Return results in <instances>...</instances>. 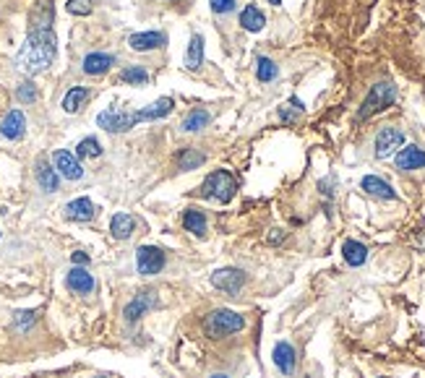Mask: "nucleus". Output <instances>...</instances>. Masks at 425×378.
Here are the masks:
<instances>
[{"mask_svg": "<svg viewBox=\"0 0 425 378\" xmlns=\"http://www.w3.org/2000/svg\"><path fill=\"white\" fill-rule=\"evenodd\" d=\"M342 256H345V261L350 267H363V264L368 261V248L363 243H358V240H345V245H342Z\"/></svg>", "mask_w": 425, "mask_h": 378, "instance_id": "412c9836", "label": "nucleus"}, {"mask_svg": "<svg viewBox=\"0 0 425 378\" xmlns=\"http://www.w3.org/2000/svg\"><path fill=\"white\" fill-rule=\"evenodd\" d=\"M212 285L217 289H222V292H227V295H237L240 289H243V285H246V271L243 269H217L212 274Z\"/></svg>", "mask_w": 425, "mask_h": 378, "instance_id": "0eeeda50", "label": "nucleus"}, {"mask_svg": "<svg viewBox=\"0 0 425 378\" xmlns=\"http://www.w3.org/2000/svg\"><path fill=\"white\" fill-rule=\"evenodd\" d=\"M134 227H136V222L131 214L118 212L110 219V233H112V237H118V240H128V237L134 235Z\"/></svg>", "mask_w": 425, "mask_h": 378, "instance_id": "4be33fe9", "label": "nucleus"}, {"mask_svg": "<svg viewBox=\"0 0 425 378\" xmlns=\"http://www.w3.org/2000/svg\"><path fill=\"white\" fill-rule=\"evenodd\" d=\"M201 193L212 201L230 204L237 193V180L233 178V172H227V170H217V172H212L209 178L204 180Z\"/></svg>", "mask_w": 425, "mask_h": 378, "instance_id": "7ed1b4c3", "label": "nucleus"}, {"mask_svg": "<svg viewBox=\"0 0 425 378\" xmlns=\"http://www.w3.org/2000/svg\"><path fill=\"white\" fill-rule=\"evenodd\" d=\"M271 357H274V366L280 368L284 376H292V370H295V347L290 342H277Z\"/></svg>", "mask_w": 425, "mask_h": 378, "instance_id": "6ab92c4d", "label": "nucleus"}, {"mask_svg": "<svg viewBox=\"0 0 425 378\" xmlns=\"http://www.w3.org/2000/svg\"><path fill=\"white\" fill-rule=\"evenodd\" d=\"M97 378H105V376H97Z\"/></svg>", "mask_w": 425, "mask_h": 378, "instance_id": "ea45409f", "label": "nucleus"}, {"mask_svg": "<svg viewBox=\"0 0 425 378\" xmlns=\"http://www.w3.org/2000/svg\"><path fill=\"white\" fill-rule=\"evenodd\" d=\"M214 13H230L235 11V0H209Z\"/></svg>", "mask_w": 425, "mask_h": 378, "instance_id": "c9c22d12", "label": "nucleus"}, {"mask_svg": "<svg viewBox=\"0 0 425 378\" xmlns=\"http://www.w3.org/2000/svg\"><path fill=\"white\" fill-rule=\"evenodd\" d=\"M204 162H206V156H204V152H199V149H186V152H180V156H178V165L183 172H190V170L201 167Z\"/></svg>", "mask_w": 425, "mask_h": 378, "instance_id": "cd10ccee", "label": "nucleus"}, {"mask_svg": "<svg viewBox=\"0 0 425 378\" xmlns=\"http://www.w3.org/2000/svg\"><path fill=\"white\" fill-rule=\"evenodd\" d=\"M24 131H26V118H24L21 110H11L3 118V123H0V134L6 136L8 141H19L24 136Z\"/></svg>", "mask_w": 425, "mask_h": 378, "instance_id": "2eb2a0df", "label": "nucleus"}, {"mask_svg": "<svg viewBox=\"0 0 425 378\" xmlns=\"http://www.w3.org/2000/svg\"><path fill=\"white\" fill-rule=\"evenodd\" d=\"M302 110H305V107H302V102L298 100V97H292L290 105H287V107H282V110H280V118H282L284 123H292L295 118H298V115H300Z\"/></svg>", "mask_w": 425, "mask_h": 378, "instance_id": "2f4dec72", "label": "nucleus"}, {"mask_svg": "<svg viewBox=\"0 0 425 378\" xmlns=\"http://www.w3.org/2000/svg\"><path fill=\"white\" fill-rule=\"evenodd\" d=\"M120 81L131 84V87H144L146 81H149V73L141 66H128L120 71Z\"/></svg>", "mask_w": 425, "mask_h": 378, "instance_id": "c85d7f7f", "label": "nucleus"}, {"mask_svg": "<svg viewBox=\"0 0 425 378\" xmlns=\"http://www.w3.org/2000/svg\"><path fill=\"white\" fill-rule=\"evenodd\" d=\"M209 120H212V115H209L206 110H201V107H196V110H190L188 115H186V120H183V131H186V134H196V131L206 128Z\"/></svg>", "mask_w": 425, "mask_h": 378, "instance_id": "bb28decb", "label": "nucleus"}, {"mask_svg": "<svg viewBox=\"0 0 425 378\" xmlns=\"http://www.w3.org/2000/svg\"><path fill=\"white\" fill-rule=\"evenodd\" d=\"M66 285H68V289H71V292H76V295H89L91 289L97 287L94 277H91L84 267L71 269V271H68V277H66Z\"/></svg>", "mask_w": 425, "mask_h": 378, "instance_id": "4468645a", "label": "nucleus"}, {"mask_svg": "<svg viewBox=\"0 0 425 378\" xmlns=\"http://www.w3.org/2000/svg\"><path fill=\"white\" fill-rule=\"evenodd\" d=\"M172 110H175L172 97H162V100L152 102V105H146V107H141V110H136L134 118H136V123H152V120H162V118H168Z\"/></svg>", "mask_w": 425, "mask_h": 378, "instance_id": "9b49d317", "label": "nucleus"}, {"mask_svg": "<svg viewBox=\"0 0 425 378\" xmlns=\"http://www.w3.org/2000/svg\"><path fill=\"white\" fill-rule=\"evenodd\" d=\"M168 42V34L165 32H138L128 37V45L136 53H149V50H157Z\"/></svg>", "mask_w": 425, "mask_h": 378, "instance_id": "ddd939ff", "label": "nucleus"}, {"mask_svg": "<svg viewBox=\"0 0 425 378\" xmlns=\"http://www.w3.org/2000/svg\"><path fill=\"white\" fill-rule=\"evenodd\" d=\"M53 165H55V170L66 180H81V178H84V167H81L79 156L71 154V152H66V149H57L55 154H53Z\"/></svg>", "mask_w": 425, "mask_h": 378, "instance_id": "1a4fd4ad", "label": "nucleus"}, {"mask_svg": "<svg viewBox=\"0 0 425 378\" xmlns=\"http://www.w3.org/2000/svg\"><path fill=\"white\" fill-rule=\"evenodd\" d=\"M154 305H157V292H154V289H144V292H138L134 300L125 305V311H123L125 321L136 323L146 311H149V308H154Z\"/></svg>", "mask_w": 425, "mask_h": 378, "instance_id": "9d476101", "label": "nucleus"}, {"mask_svg": "<svg viewBox=\"0 0 425 378\" xmlns=\"http://www.w3.org/2000/svg\"><path fill=\"white\" fill-rule=\"evenodd\" d=\"M97 125L105 128L107 134H128L131 128L136 125L134 112H123V110H115V107H107L97 115Z\"/></svg>", "mask_w": 425, "mask_h": 378, "instance_id": "423d86ee", "label": "nucleus"}, {"mask_svg": "<svg viewBox=\"0 0 425 378\" xmlns=\"http://www.w3.org/2000/svg\"><path fill=\"white\" fill-rule=\"evenodd\" d=\"M212 378H230V376H224V373H214Z\"/></svg>", "mask_w": 425, "mask_h": 378, "instance_id": "4c0bfd02", "label": "nucleus"}, {"mask_svg": "<svg viewBox=\"0 0 425 378\" xmlns=\"http://www.w3.org/2000/svg\"><path fill=\"white\" fill-rule=\"evenodd\" d=\"M404 144V134L399 128H383L376 136V156L379 159H389L392 154H397Z\"/></svg>", "mask_w": 425, "mask_h": 378, "instance_id": "6e6552de", "label": "nucleus"}, {"mask_svg": "<svg viewBox=\"0 0 425 378\" xmlns=\"http://www.w3.org/2000/svg\"><path fill=\"white\" fill-rule=\"evenodd\" d=\"M363 190L368 193V196H373V199H381V201H394L397 199V193H394V188L386 183V180H381L379 175H365L363 178Z\"/></svg>", "mask_w": 425, "mask_h": 378, "instance_id": "dca6fc26", "label": "nucleus"}, {"mask_svg": "<svg viewBox=\"0 0 425 378\" xmlns=\"http://www.w3.org/2000/svg\"><path fill=\"white\" fill-rule=\"evenodd\" d=\"M34 321H37V313H34V311H19V313H16V329H19V332H26Z\"/></svg>", "mask_w": 425, "mask_h": 378, "instance_id": "f704fd0d", "label": "nucleus"}, {"mask_svg": "<svg viewBox=\"0 0 425 378\" xmlns=\"http://www.w3.org/2000/svg\"><path fill=\"white\" fill-rule=\"evenodd\" d=\"M89 100V89L87 87H73V89H68V94L63 97V110L68 115H73V112H79L84 105Z\"/></svg>", "mask_w": 425, "mask_h": 378, "instance_id": "b1692460", "label": "nucleus"}, {"mask_svg": "<svg viewBox=\"0 0 425 378\" xmlns=\"http://www.w3.org/2000/svg\"><path fill=\"white\" fill-rule=\"evenodd\" d=\"M63 214H66L68 222H89V219H94V214H97V206L91 204V199L81 196L76 201H68Z\"/></svg>", "mask_w": 425, "mask_h": 378, "instance_id": "f8f14e48", "label": "nucleus"}, {"mask_svg": "<svg viewBox=\"0 0 425 378\" xmlns=\"http://www.w3.org/2000/svg\"><path fill=\"white\" fill-rule=\"evenodd\" d=\"M112 66H115V57L107 55V53H89V55L84 57V73L87 76H102Z\"/></svg>", "mask_w": 425, "mask_h": 378, "instance_id": "aec40b11", "label": "nucleus"}, {"mask_svg": "<svg viewBox=\"0 0 425 378\" xmlns=\"http://www.w3.org/2000/svg\"><path fill=\"white\" fill-rule=\"evenodd\" d=\"M280 76V68H277V63L274 60H269V57H258L256 60V78L258 81H274V78Z\"/></svg>", "mask_w": 425, "mask_h": 378, "instance_id": "c756f323", "label": "nucleus"}, {"mask_svg": "<svg viewBox=\"0 0 425 378\" xmlns=\"http://www.w3.org/2000/svg\"><path fill=\"white\" fill-rule=\"evenodd\" d=\"M264 24H266V16L258 11L256 6H246V8H243V13H240V26H243L246 32H261Z\"/></svg>", "mask_w": 425, "mask_h": 378, "instance_id": "393cba45", "label": "nucleus"}, {"mask_svg": "<svg viewBox=\"0 0 425 378\" xmlns=\"http://www.w3.org/2000/svg\"><path fill=\"white\" fill-rule=\"evenodd\" d=\"M94 11V0H68V13L73 16H89Z\"/></svg>", "mask_w": 425, "mask_h": 378, "instance_id": "473e14b6", "label": "nucleus"}, {"mask_svg": "<svg viewBox=\"0 0 425 378\" xmlns=\"http://www.w3.org/2000/svg\"><path fill=\"white\" fill-rule=\"evenodd\" d=\"M183 227L188 233L196 235V237H204L206 235V217H204V212H199V209H186V214H183Z\"/></svg>", "mask_w": 425, "mask_h": 378, "instance_id": "a878e982", "label": "nucleus"}, {"mask_svg": "<svg viewBox=\"0 0 425 378\" xmlns=\"http://www.w3.org/2000/svg\"><path fill=\"white\" fill-rule=\"evenodd\" d=\"M397 167L399 170H420L425 167V152L420 146H402L399 152H397Z\"/></svg>", "mask_w": 425, "mask_h": 378, "instance_id": "f3484780", "label": "nucleus"}, {"mask_svg": "<svg viewBox=\"0 0 425 378\" xmlns=\"http://www.w3.org/2000/svg\"><path fill=\"white\" fill-rule=\"evenodd\" d=\"M34 175H37V183H39V188L45 190V193H55L57 186H60L57 170L50 165V162H45V159H39V162H37V170H34Z\"/></svg>", "mask_w": 425, "mask_h": 378, "instance_id": "a211bd4d", "label": "nucleus"}, {"mask_svg": "<svg viewBox=\"0 0 425 378\" xmlns=\"http://www.w3.org/2000/svg\"><path fill=\"white\" fill-rule=\"evenodd\" d=\"M243 326H246V318L230 308H217L204 318V332L209 339H222L235 332H243Z\"/></svg>", "mask_w": 425, "mask_h": 378, "instance_id": "f03ea898", "label": "nucleus"}, {"mask_svg": "<svg viewBox=\"0 0 425 378\" xmlns=\"http://www.w3.org/2000/svg\"><path fill=\"white\" fill-rule=\"evenodd\" d=\"M136 269L144 277H154L165 269V251L157 245H141L136 251Z\"/></svg>", "mask_w": 425, "mask_h": 378, "instance_id": "39448f33", "label": "nucleus"}, {"mask_svg": "<svg viewBox=\"0 0 425 378\" xmlns=\"http://www.w3.org/2000/svg\"><path fill=\"white\" fill-rule=\"evenodd\" d=\"M100 154H102V144L94 138V136L79 141V146H76V156H79V159H97Z\"/></svg>", "mask_w": 425, "mask_h": 378, "instance_id": "7c9ffc66", "label": "nucleus"}, {"mask_svg": "<svg viewBox=\"0 0 425 378\" xmlns=\"http://www.w3.org/2000/svg\"><path fill=\"white\" fill-rule=\"evenodd\" d=\"M394 100H397V87H394L392 81H381V84H376V87L368 91V97L363 100L358 118L360 120H365V118L376 115V112H383L386 107H392Z\"/></svg>", "mask_w": 425, "mask_h": 378, "instance_id": "20e7f679", "label": "nucleus"}, {"mask_svg": "<svg viewBox=\"0 0 425 378\" xmlns=\"http://www.w3.org/2000/svg\"><path fill=\"white\" fill-rule=\"evenodd\" d=\"M204 63V37L193 34L188 42V53H186V68L188 71H199Z\"/></svg>", "mask_w": 425, "mask_h": 378, "instance_id": "5701e85b", "label": "nucleus"}, {"mask_svg": "<svg viewBox=\"0 0 425 378\" xmlns=\"http://www.w3.org/2000/svg\"><path fill=\"white\" fill-rule=\"evenodd\" d=\"M71 261H73V267H87V264H89V256H87L84 251H76V253H71Z\"/></svg>", "mask_w": 425, "mask_h": 378, "instance_id": "e433bc0d", "label": "nucleus"}, {"mask_svg": "<svg viewBox=\"0 0 425 378\" xmlns=\"http://www.w3.org/2000/svg\"><path fill=\"white\" fill-rule=\"evenodd\" d=\"M269 3H271V6H282V0H269Z\"/></svg>", "mask_w": 425, "mask_h": 378, "instance_id": "58836bf2", "label": "nucleus"}, {"mask_svg": "<svg viewBox=\"0 0 425 378\" xmlns=\"http://www.w3.org/2000/svg\"><path fill=\"white\" fill-rule=\"evenodd\" d=\"M16 100L21 102V105H32V102H37V89H34L32 81H26V84H21V87L16 89Z\"/></svg>", "mask_w": 425, "mask_h": 378, "instance_id": "72a5a7b5", "label": "nucleus"}, {"mask_svg": "<svg viewBox=\"0 0 425 378\" xmlns=\"http://www.w3.org/2000/svg\"><path fill=\"white\" fill-rule=\"evenodd\" d=\"M53 8H50V0H39L37 11L32 16V29L29 37L21 45L19 55H16V68L26 73V76H37V73H45L47 68L53 66L57 53L55 34H53Z\"/></svg>", "mask_w": 425, "mask_h": 378, "instance_id": "f257e3e1", "label": "nucleus"}, {"mask_svg": "<svg viewBox=\"0 0 425 378\" xmlns=\"http://www.w3.org/2000/svg\"><path fill=\"white\" fill-rule=\"evenodd\" d=\"M381 378H386V376H381Z\"/></svg>", "mask_w": 425, "mask_h": 378, "instance_id": "a19ab883", "label": "nucleus"}]
</instances>
